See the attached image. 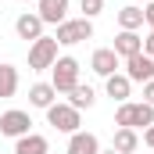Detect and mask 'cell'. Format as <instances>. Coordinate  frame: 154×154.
<instances>
[{"label": "cell", "instance_id": "6da1fadb", "mask_svg": "<svg viewBox=\"0 0 154 154\" xmlns=\"http://www.w3.org/2000/svg\"><path fill=\"white\" fill-rule=\"evenodd\" d=\"M115 125L118 129H147V125H154V108L143 104V100H136V104L125 100L115 111Z\"/></svg>", "mask_w": 154, "mask_h": 154}, {"label": "cell", "instance_id": "7a4b0ae2", "mask_svg": "<svg viewBox=\"0 0 154 154\" xmlns=\"http://www.w3.org/2000/svg\"><path fill=\"white\" fill-rule=\"evenodd\" d=\"M54 39H57V47H75L82 39H93V22L90 18H65L57 25Z\"/></svg>", "mask_w": 154, "mask_h": 154}, {"label": "cell", "instance_id": "3957f363", "mask_svg": "<svg viewBox=\"0 0 154 154\" xmlns=\"http://www.w3.org/2000/svg\"><path fill=\"white\" fill-rule=\"evenodd\" d=\"M50 86L57 93H72L79 86V61L75 57H57L54 68H50Z\"/></svg>", "mask_w": 154, "mask_h": 154}, {"label": "cell", "instance_id": "277c9868", "mask_svg": "<svg viewBox=\"0 0 154 154\" xmlns=\"http://www.w3.org/2000/svg\"><path fill=\"white\" fill-rule=\"evenodd\" d=\"M57 61V39L54 36H39L36 43H29V68L32 72H47Z\"/></svg>", "mask_w": 154, "mask_h": 154}, {"label": "cell", "instance_id": "5b68a950", "mask_svg": "<svg viewBox=\"0 0 154 154\" xmlns=\"http://www.w3.org/2000/svg\"><path fill=\"white\" fill-rule=\"evenodd\" d=\"M47 125H54L57 133H68V136H72V133H79L82 118H79V111L72 104H61V100H57V104L47 108Z\"/></svg>", "mask_w": 154, "mask_h": 154}, {"label": "cell", "instance_id": "8992f818", "mask_svg": "<svg viewBox=\"0 0 154 154\" xmlns=\"http://www.w3.org/2000/svg\"><path fill=\"white\" fill-rule=\"evenodd\" d=\"M29 125H32L29 111H18V108H11V111H4V115H0V136H11V140H18V136H25V133H29Z\"/></svg>", "mask_w": 154, "mask_h": 154}, {"label": "cell", "instance_id": "52a82bcc", "mask_svg": "<svg viewBox=\"0 0 154 154\" xmlns=\"http://www.w3.org/2000/svg\"><path fill=\"white\" fill-rule=\"evenodd\" d=\"M125 75H129V82H151L154 79V57H147V54L125 57Z\"/></svg>", "mask_w": 154, "mask_h": 154}, {"label": "cell", "instance_id": "ba28073f", "mask_svg": "<svg viewBox=\"0 0 154 154\" xmlns=\"http://www.w3.org/2000/svg\"><path fill=\"white\" fill-rule=\"evenodd\" d=\"M36 14L43 25H61L68 18V0H36Z\"/></svg>", "mask_w": 154, "mask_h": 154}, {"label": "cell", "instance_id": "9c48e42d", "mask_svg": "<svg viewBox=\"0 0 154 154\" xmlns=\"http://www.w3.org/2000/svg\"><path fill=\"white\" fill-rule=\"evenodd\" d=\"M118 61H122V57H118L111 47H100V50H93V57H90V68H93L100 79H108V75H115V72H118Z\"/></svg>", "mask_w": 154, "mask_h": 154}, {"label": "cell", "instance_id": "30bf717a", "mask_svg": "<svg viewBox=\"0 0 154 154\" xmlns=\"http://www.w3.org/2000/svg\"><path fill=\"white\" fill-rule=\"evenodd\" d=\"M14 32H18V39H29V43H36L39 36H47V32H43V18H39V14H32V11L18 14Z\"/></svg>", "mask_w": 154, "mask_h": 154}, {"label": "cell", "instance_id": "8fae6325", "mask_svg": "<svg viewBox=\"0 0 154 154\" xmlns=\"http://www.w3.org/2000/svg\"><path fill=\"white\" fill-rule=\"evenodd\" d=\"M65 154H100V140L93 136V133H72L68 136V147H65Z\"/></svg>", "mask_w": 154, "mask_h": 154}, {"label": "cell", "instance_id": "7c38bea8", "mask_svg": "<svg viewBox=\"0 0 154 154\" xmlns=\"http://www.w3.org/2000/svg\"><path fill=\"white\" fill-rule=\"evenodd\" d=\"M104 90H108V97H111V100L125 104V100H129V93H133V82H129L125 72H115V75L104 79Z\"/></svg>", "mask_w": 154, "mask_h": 154}, {"label": "cell", "instance_id": "4fadbf2b", "mask_svg": "<svg viewBox=\"0 0 154 154\" xmlns=\"http://www.w3.org/2000/svg\"><path fill=\"white\" fill-rule=\"evenodd\" d=\"M14 154H50V143L39 133H25V136L14 140Z\"/></svg>", "mask_w": 154, "mask_h": 154}, {"label": "cell", "instance_id": "5bb4252c", "mask_svg": "<svg viewBox=\"0 0 154 154\" xmlns=\"http://www.w3.org/2000/svg\"><path fill=\"white\" fill-rule=\"evenodd\" d=\"M29 104L47 111L50 104H57V90H54L50 82H32V86H29Z\"/></svg>", "mask_w": 154, "mask_h": 154}, {"label": "cell", "instance_id": "9a60e30c", "mask_svg": "<svg viewBox=\"0 0 154 154\" xmlns=\"http://www.w3.org/2000/svg\"><path fill=\"white\" fill-rule=\"evenodd\" d=\"M111 50H115L118 57H133V54H143V39L136 36V32H125V29H122V32L115 36V47H111Z\"/></svg>", "mask_w": 154, "mask_h": 154}, {"label": "cell", "instance_id": "2e32d148", "mask_svg": "<svg viewBox=\"0 0 154 154\" xmlns=\"http://www.w3.org/2000/svg\"><path fill=\"white\" fill-rule=\"evenodd\" d=\"M140 25H143V7H140V4H125V7L118 11V29L136 32Z\"/></svg>", "mask_w": 154, "mask_h": 154}, {"label": "cell", "instance_id": "e0dca14e", "mask_svg": "<svg viewBox=\"0 0 154 154\" xmlns=\"http://www.w3.org/2000/svg\"><path fill=\"white\" fill-rule=\"evenodd\" d=\"M68 104H72V108H75V111H82V108H93V104H97V90H93V86H90V82H86V86H82V82H79L75 90H72V93H68Z\"/></svg>", "mask_w": 154, "mask_h": 154}, {"label": "cell", "instance_id": "ac0fdd59", "mask_svg": "<svg viewBox=\"0 0 154 154\" xmlns=\"http://www.w3.org/2000/svg\"><path fill=\"white\" fill-rule=\"evenodd\" d=\"M111 147L118 154H136L140 147V136H136V129H115V140H111Z\"/></svg>", "mask_w": 154, "mask_h": 154}, {"label": "cell", "instance_id": "d6986e66", "mask_svg": "<svg viewBox=\"0 0 154 154\" xmlns=\"http://www.w3.org/2000/svg\"><path fill=\"white\" fill-rule=\"evenodd\" d=\"M18 82H22V79H18V68H14V65H0V97H4V100L18 93Z\"/></svg>", "mask_w": 154, "mask_h": 154}, {"label": "cell", "instance_id": "ffe728a7", "mask_svg": "<svg viewBox=\"0 0 154 154\" xmlns=\"http://www.w3.org/2000/svg\"><path fill=\"white\" fill-rule=\"evenodd\" d=\"M79 11H82V18H97L100 11H104V0H79Z\"/></svg>", "mask_w": 154, "mask_h": 154}, {"label": "cell", "instance_id": "44dd1931", "mask_svg": "<svg viewBox=\"0 0 154 154\" xmlns=\"http://www.w3.org/2000/svg\"><path fill=\"white\" fill-rule=\"evenodd\" d=\"M143 104H151V108H154V79H151V82H143Z\"/></svg>", "mask_w": 154, "mask_h": 154}, {"label": "cell", "instance_id": "7402d4cb", "mask_svg": "<svg viewBox=\"0 0 154 154\" xmlns=\"http://www.w3.org/2000/svg\"><path fill=\"white\" fill-rule=\"evenodd\" d=\"M143 22L154 29V0H151V4H143Z\"/></svg>", "mask_w": 154, "mask_h": 154}, {"label": "cell", "instance_id": "603a6c76", "mask_svg": "<svg viewBox=\"0 0 154 154\" xmlns=\"http://www.w3.org/2000/svg\"><path fill=\"white\" fill-rule=\"evenodd\" d=\"M143 54H147V57H154V29L147 32V39H143Z\"/></svg>", "mask_w": 154, "mask_h": 154}, {"label": "cell", "instance_id": "cb8c5ba5", "mask_svg": "<svg viewBox=\"0 0 154 154\" xmlns=\"http://www.w3.org/2000/svg\"><path fill=\"white\" fill-rule=\"evenodd\" d=\"M143 143L154 151V125H147V129H143Z\"/></svg>", "mask_w": 154, "mask_h": 154}, {"label": "cell", "instance_id": "d4e9b609", "mask_svg": "<svg viewBox=\"0 0 154 154\" xmlns=\"http://www.w3.org/2000/svg\"><path fill=\"white\" fill-rule=\"evenodd\" d=\"M100 154H118V151H115V147H108V151H100Z\"/></svg>", "mask_w": 154, "mask_h": 154}, {"label": "cell", "instance_id": "484cf974", "mask_svg": "<svg viewBox=\"0 0 154 154\" xmlns=\"http://www.w3.org/2000/svg\"><path fill=\"white\" fill-rule=\"evenodd\" d=\"M136 4H151V0H136Z\"/></svg>", "mask_w": 154, "mask_h": 154}, {"label": "cell", "instance_id": "4316f807", "mask_svg": "<svg viewBox=\"0 0 154 154\" xmlns=\"http://www.w3.org/2000/svg\"><path fill=\"white\" fill-rule=\"evenodd\" d=\"M25 4H29V0H25Z\"/></svg>", "mask_w": 154, "mask_h": 154}, {"label": "cell", "instance_id": "83f0119b", "mask_svg": "<svg viewBox=\"0 0 154 154\" xmlns=\"http://www.w3.org/2000/svg\"><path fill=\"white\" fill-rule=\"evenodd\" d=\"M151 154H154V151H151Z\"/></svg>", "mask_w": 154, "mask_h": 154}]
</instances>
